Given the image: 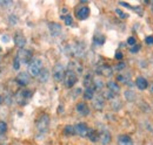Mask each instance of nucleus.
Returning a JSON list of instances; mask_svg holds the SVG:
<instances>
[{
	"mask_svg": "<svg viewBox=\"0 0 153 145\" xmlns=\"http://www.w3.org/2000/svg\"><path fill=\"white\" fill-rule=\"evenodd\" d=\"M106 86H107L108 90H111L113 94H115V95H118V94L120 92V87H119V84H118L117 82L110 81V82H107V83H106Z\"/></svg>",
	"mask_w": 153,
	"mask_h": 145,
	"instance_id": "17",
	"label": "nucleus"
},
{
	"mask_svg": "<svg viewBox=\"0 0 153 145\" xmlns=\"http://www.w3.org/2000/svg\"><path fill=\"white\" fill-rule=\"evenodd\" d=\"M98 72H100L101 75H104V76H112V68L110 67V66H106V64H104V66H101L99 69H98Z\"/></svg>",
	"mask_w": 153,
	"mask_h": 145,
	"instance_id": "19",
	"label": "nucleus"
},
{
	"mask_svg": "<svg viewBox=\"0 0 153 145\" xmlns=\"http://www.w3.org/2000/svg\"><path fill=\"white\" fill-rule=\"evenodd\" d=\"M36 127H37V130H38L40 133H45L48 130V127H50V116L46 115V114L41 115L38 119H37Z\"/></svg>",
	"mask_w": 153,
	"mask_h": 145,
	"instance_id": "2",
	"label": "nucleus"
},
{
	"mask_svg": "<svg viewBox=\"0 0 153 145\" xmlns=\"http://www.w3.org/2000/svg\"><path fill=\"white\" fill-rule=\"evenodd\" d=\"M20 64H21V62L19 61V59L16 56V57H14V61H13V69L18 70V69L20 68Z\"/></svg>",
	"mask_w": 153,
	"mask_h": 145,
	"instance_id": "32",
	"label": "nucleus"
},
{
	"mask_svg": "<svg viewBox=\"0 0 153 145\" xmlns=\"http://www.w3.org/2000/svg\"><path fill=\"white\" fill-rule=\"evenodd\" d=\"M38 77H39V81H40L41 83H45V82L48 80V77H50V72H48L47 69H42Z\"/></svg>",
	"mask_w": 153,
	"mask_h": 145,
	"instance_id": "22",
	"label": "nucleus"
},
{
	"mask_svg": "<svg viewBox=\"0 0 153 145\" xmlns=\"http://www.w3.org/2000/svg\"><path fill=\"white\" fill-rule=\"evenodd\" d=\"M14 43H16V46L17 47H19L20 49L21 48H24V46L26 45V39H25V36L22 35L20 32L18 33H16V35H14Z\"/></svg>",
	"mask_w": 153,
	"mask_h": 145,
	"instance_id": "13",
	"label": "nucleus"
},
{
	"mask_svg": "<svg viewBox=\"0 0 153 145\" xmlns=\"http://www.w3.org/2000/svg\"><path fill=\"white\" fill-rule=\"evenodd\" d=\"M99 141L102 145H107L111 143L112 141V137H111V133L107 131V130H102L100 133H99Z\"/></svg>",
	"mask_w": 153,
	"mask_h": 145,
	"instance_id": "9",
	"label": "nucleus"
},
{
	"mask_svg": "<svg viewBox=\"0 0 153 145\" xmlns=\"http://www.w3.org/2000/svg\"><path fill=\"white\" fill-rule=\"evenodd\" d=\"M87 137H88V139H90L92 143H97V142L99 141V132H98L97 130H94V129H90Z\"/></svg>",
	"mask_w": 153,
	"mask_h": 145,
	"instance_id": "18",
	"label": "nucleus"
},
{
	"mask_svg": "<svg viewBox=\"0 0 153 145\" xmlns=\"http://www.w3.org/2000/svg\"><path fill=\"white\" fill-rule=\"evenodd\" d=\"M125 67H126V64H125L124 62H120V63H118V64H117L115 69H117V70H121V69H124Z\"/></svg>",
	"mask_w": 153,
	"mask_h": 145,
	"instance_id": "35",
	"label": "nucleus"
},
{
	"mask_svg": "<svg viewBox=\"0 0 153 145\" xmlns=\"http://www.w3.org/2000/svg\"><path fill=\"white\" fill-rule=\"evenodd\" d=\"M151 90H152V92H153V86H152V88H151Z\"/></svg>",
	"mask_w": 153,
	"mask_h": 145,
	"instance_id": "41",
	"label": "nucleus"
},
{
	"mask_svg": "<svg viewBox=\"0 0 153 145\" xmlns=\"http://www.w3.org/2000/svg\"><path fill=\"white\" fill-rule=\"evenodd\" d=\"M115 59H117V60H121V59H123V54H121L120 52H117V53H115Z\"/></svg>",
	"mask_w": 153,
	"mask_h": 145,
	"instance_id": "38",
	"label": "nucleus"
},
{
	"mask_svg": "<svg viewBox=\"0 0 153 145\" xmlns=\"http://www.w3.org/2000/svg\"><path fill=\"white\" fill-rule=\"evenodd\" d=\"M135 86H137L138 89L145 90V89L149 87V82H147V80H146L145 77L139 76V77H137V80H135Z\"/></svg>",
	"mask_w": 153,
	"mask_h": 145,
	"instance_id": "14",
	"label": "nucleus"
},
{
	"mask_svg": "<svg viewBox=\"0 0 153 145\" xmlns=\"http://www.w3.org/2000/svg\"><path fill=\"white\" fill-rule=\"evenodd\" d=\"M17 57L19 59V61L21 62V64H30V62L33 60L32 59V53L25 48H21L18 51L17 53Z\"/></svg>",
	"mask_w": 153,
	"mask_h": 145,
	"instance_id": "4",
	"label": "nucleus"
},
{
	"mask_svg": "<svg viewBox=\"0 0 153 145\" xmlns=\"http://www.w3.org/2000/svg\"><path fill=\"white\" fill-rule=\"evenodd\" d=\"M64 133L66 136H73V135H76V129L72 125H66L64 129Z\"/></svg>",
	"mask_w": 153,
	"mask_h": 145,
	"instance_id": "23",
	"label": "nucleus"
},
{
	"mask_svg": "<svg viewBox=\"0 0 153 145\" xmlns=\"http://www.w3.org/2000/svg\"><path fill=\"white\" fill-rule=\"evenodd\" d=\"M48 29L53 36H59L61 33V26L58 22H51L48 23Z\"/></svg>",
	"mask_w": 153,
	"mask_h": 145,
	"instance_id": "12",
	"label": "nucleus"
},
{
	"mask_svg": "<svg viewBox=\"0 0 153 145\" xmlns=\"http://www.w3.org/2000/svg\"><path fill=\"white\" fill-rule=\"evenodd\" d=\"M78 81V74L72 69H67L65 72V77H64V83L66 88H72Z\"/></svg>",
	"mask_w": 153,
	"mask_h": 145,
	"instance_id": "3",
	"label": "nucleus"
},
{
	"mask_svg": "<svg viewBox=\"0 0 153 145\" xmlns=\"http://www.w3.org/2000/svg\"><path fill=\"white\" fill-rule=\"evenodd\" d=\"M115 14L119 17V18H121V19H126L127 18V14L126 13H124L121 10H119V8H117L115 10Z\"/></svg>",
	"mask_w": 153,
	"mask_h": 145,
	"instance_id": "31",
	"label": "nucleus"
},
{
	"mask_svg": "<svg viewBox=\"0 0 153 145\" xmlns=\"http://www.w3.org/2000/svg\"><path fill=\"white\" fill-rule=\"evenodd\" d=\"M8 20H10V23H11V25H16V23L18 22V19H17L16 15H10Z\"/></svg>",
	"mask_w": 153,
	"mask_h": 145,
	"instance_id": "34",
	"label": "nucleus"
},
{
	"mask_svg": "<svg viewBox=\"0 0 153 145\" xmlns=\"http://www.w3.org/2000/svg\"><path fill=\"white\" fill-rule=\"evenodd\" d=\"M117 81L120 82V83H124V84L131 83V81H130V75H125V74H119V75L117 76Z\"/></svg>",
	"mask_w": 153,
	"mask_h": 145,
	"instance_id": "21",
	"label": "nucleus"
},
{
	"mask_svg": "<svg viewBox=\"0 0 153 145\" xmlns=\"http://www.w3.org/2000/svg\"><path fill=\"white\" fill-rule=\"evenodd\" d=\"M76 18L79 19V20H86V19L88 18V15H90V8L87 6H81V7H79L76 10Z\"/></svg>",
	"mask_w": 153,
	"mask_h": 145,
	"instance_id": "8",
	"label": "nucleus"
},
{
	"mask_svg": "<svg viewBox=\"0 0 153 145\" xmlns=\"http://www.w3.org/2000/svg\"><path fill=\"white\" fill-rule=\"evenodd\" d=\"M104 42H105V36H104V35L94 36V43H96V45L100 46V45H102Z\"/></svg>",
	"mask_w": 153,
	"mask_h": 145,
	"instance_id": "26",
	"label": "nucleus"
},
{
	"mask_svg": "<svg viewBox=\"0 0 153 145\" xmlns=\"http://www.w3.org/2000/svg\"><path fill=\"white\" fill-rule=\"evenodd\" d=\"M84 98L85 100H93L94 98V87L86 88V90L84 91Z\"/></svg>",
	"mask_w": 153,
	"mask_h": 145,
	"instance_id": "20",
	"label": "nucleus"
},
{
	"mask_svg": "<svg viewBox=\"0 0 153 145\" xmlns=\"http://www.w3.org/2000/svg\"><path fill=\"white\" fill-rule=\"evenodd\" d=\"M127 45H128V46H131V47H133V46L137 45V40L134 39L133 36H130V37L127 39Z\"/></svg>",
	"mask_w": 153,
	"mask_h": 145,
	"instance_id": "33",
	"label": "nucleus"
},
{
	"mask_svg": "<svg viewBox=\"0 0 153 145\" xmlns=\"http://www.w3.org/2000/svg\"><path fill=\"white\" fill-rule=\"evenodd\" d=\"M61 19H64V21H65V25L66 26H71L72 23H73V19L71 15H66V17H61Z\"/></svg>",
	"mask_w": 153,
	"mask_h": 145,
	"instance_id": "28",
	"label": "nucleus"
},
{
	"mask_svg": "<svg viewBox=\"0 0 153 145\" xmlns=\"http://www.w3.org/2000/svg\"><path fill=\"white\" fill-rule=\"evenodd\" d=\"M30 77L31 76L27 72H19L18 76H17V78H16V81L18 82V84L25 87V86H27L30 83Z\"/></svg>",
	"mask_w": 153,
	"mask_h": 145,
	"instance_id": "10",
	"label": "nucleus"
},
{
	"mask_svg": "<svg viewBox=\"0 0 153 145\" xmlns=\"http://www.w3.org/2000/svg\"><path fill=\"white\" fill-rule=\"evenodd\" d=\"M105 105V102H104V97L102 96H97L96 98L93 100V107L96 110H101Z\"/></svg>",
	"mask_w": 153,
	"mask_h": 145,
	"instance_id": "16",
	"label": "nucleus"
},
{
	"mask_svg": "<svg viewBox=\"0 0 153 145\" xmlns=\"http://www.w3.org/2000/svg\"><path fill=\"white\" fill-rule=\"evenodd\" d=\"M32 97V91L31 90H21L18 91V94L16 95V100L18 102L19 105H25L26 104V101L28 98Z\"/></svg>",
	"mask_w": 153,
	"mask_h": 145,
	"instance_id": "5",
	"label": "nucleus"
},
{
	"mask_svg": "<svg viewBox=\"0 0 153 145\" xmlns=\"http://www.w3.org/2000/svg\"><path fill=\"white\" fill-rule=\"evenodd\" d=\"M74 129H76V133L79 135L80 137H87L88 131H90V127H87L85 123H78L74 127Z\"/></svg>",
	"mask_w": 153,
	"mask_h": 145,
	"instance_id": "7",
	"label": "nucleus"
},
{
	"mask_svg": "<svg viewBox=\"0 0 153 145\" xmlns=\"http://www.w3.org/2000/svg\"><path fill=\"white\" fill-rule=\"evenodd\" d=\"M145 42H146L147 45H153V36L152 35L147 36V37L145 39Z\"/></svg>",
	"mask_w": 153,
	"mask_h": 145,
	"instance_id": "36",
	"label": "nucleus"
},
{
	"mask_svg": "<svg viewBox=\"0 0 153 145\" xmlns=\"http://www.w3.org/2000/svg\"><path fill=\"white\" fill-rule=\"evenodd\" d=\"M114 96H115V94H113L111 90L105 91V92L102 94V97H104V98H106V100H113V98H114Z\"/></svg>",
	"mask_w": 153,
	"mask_h": 145,
	"instance_id": "27",
	"label": "nucleus"
},
{
	"mask_svg": "<svg viewBox=\"0 0 153 145\" xmlns=\"http://www.w3.org/2000/svg\"><path fill=\"white\" fill-rule=\"evenodd\" d=\"M76 111L81 116H88L90 115V108L85 102H80L76 104Z\"/></svg>",
	"mask_w": 153,
	"mask_h": 145,
	"instance_id": "11",
	"label": "nucleus"
},
{
	"mask_svg": "<svg viewBox=\"0 0 153 145\" xmlns=\"http://www.w3.org/2000/svg\"><path fill=\"white\" fill-rule=\"evenodd\" d=\"M139 49H140V45H135L133 47H131V52L132 53H137Z\"/></svg>",
	"mask_w": 153,
	"mask_h": 145,
	"instance_id": "37",
	"label": "nucleus"
},
{
	"mask_svg": "<svg viewBox=\"0 0 153 145\" xmlns=\"http://www.w3.org/2000/svg\"><path fill=\"white\" fill-rule=\"evenodd\" d=\"M125 97H126L128 101H133L135 95H134V92L132 90H127V91H125Z\"/></svg>",
	"mask_w": 153,
	"mask_h": 145,
	"instance_id": "29",
	"label": "nucleus"
},
{
	"mask_svg": "<svg viewBox=\"0 0 153 145\" xmlns=\"http://www.w3.org/2000/svg\"><path fill=\"white\" fill-rule=\"evenodd\" d=\"M151 11H152V13H153V1L151 2Z\"/></svg>",
	"mask_w": 153,
	"mask_h": 145,
	"instance_id": "39",
	"label": "nucleus"
},
{
	"mask_svg": "<svg viewBox=\"0 0 153 145\" xmlns=\"http://www.w3.org/2000/svg\"><path fill=\"white\" fill-rule=\"evenodd\" d=\"M2 103V96H0V104Z\"/></svg>",
	"mask_w": 153,
	"mask_h": 145,
	"instance_id": "40",
	"label": "nucleus"
},
{
	"mask_svg": "<svg viewBox=\"0 0 153 145\" xmlns=\"http://www.w3.org/2000/svg\"><path fill=\"white\" fill-rule=\"evenodd\" d=\"M93 84H94V89H98V90H100V89H102L104 88V82L100 80V78H94L93 80Z\"/></svg>",
	"mask_w": 153,
	"mask_h": 145,
	"instance_id": "24",
	"label": "nucleus"
},
{
	"mask_svg": "<svg viewBox=\"0 0 153 145\" xmlns=\"http://www.w3.org/2000/svg\"><path fill=\"white\" fill-rule=\"evenodd\" d=\"M7 131V124L4 121H0V135L5 133Z\"/></svg>",
	"mask_w": 153,
	"mask_h": 145,
	"instance_id": "30",
	"label": "nucleus"
},
{
	"mask_svg": "<svg viewBox=\"0 0 153 145\" xmlns=\"http://www.w3.org/2000/svg\"><path fill=\"white\" fill-rule=\"evenodd\" d=\"M42 70V61L40 59H33L28 64V75L32 77H38Z\"/></svg>",
	"mask_w": 153,
	"mask_h": 145,
	"instance_id": "1",
	"label": "nucleus"
},
{
	"mask_svg": "<svg viewBox=\"0 0 153 145\" xmlns=\"http://www.w3.org/2000/svg\"><path fill=\"white\" fill-rule=\"evenodd\" d=\"M65 72H66V70H65V68H64V66L61 63H57L53 67V77H54V80L58 81V82H60V81L64 80Z\"/></svg>",
	"mask_w": 153,
	"mask_h": 145,
	"instance_id": "6",
	"label": "nucleus"
},
{
	"mask_svg": "<svg viewBox=\"0 0 153 145\" xmlns=\"http://www.w3.org/2000/svg\"><path fill=\"white\" fill-rule=\"evenodd\" d=\"M92 82H93L92 76H91V75H86L85 78H84V84H85V87H86V88H90L91 84H92Z\"/></svg>",
	"mask_w": 153,
	"mask_h": 145,
	"instance_id": "25",
	"label": "nucleus"
},
{
	"mask_svg": "<svg viewBox=\"0 0 153 145\" xmlns=\"http://www.w3.org/2000/svg\"><path fill=\"white\" fill-rule=\"evenodd\" d=\"M118 145H133V141L127 135H120L118 137Z\"/></svg>",
	"mask_w": 153,
	"mask_h": 145,
	"instance_id": "15",
	"label": "nucleus"
}]
</instances>
